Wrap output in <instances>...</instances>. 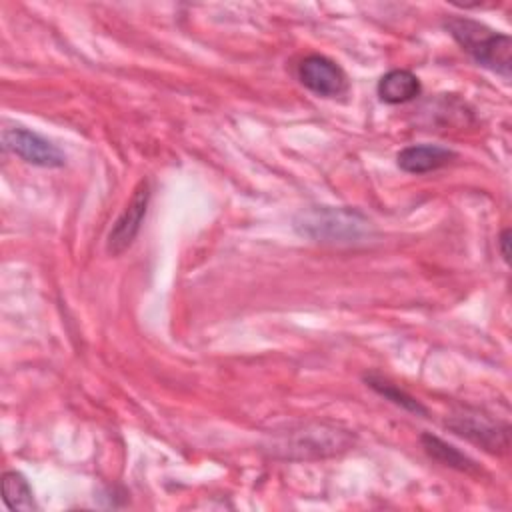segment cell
<instances>
[{"label":"cell","mask_w":512,"mask_h":512,"mask_svg":"<svg viewBox=\"0 0 512 512\" xmlns=\"http://www.w3.org/2000/svg\"><path fill=\"white\" fill-rule=\"evenodd\" d=\"M444 28L460 44V48L468 52L480 66L504 78H510L512 42L508 34L496 32L486 24L464 16L446 18Z\"/></svg>","instance_id":"1"},{"label":"cell","mask_w":512,"mask_h":512,"mask_svg":"<svg viewBox=\"0 0 512 512\" xmlns=\"http://www.w3.org/2000/svg\"><path fill=\"white\" fill-rule=\"evenodd\" d=\"M296 230L322 244H360L370 238V222L356 210L314 206L296 216Z\"/></svg>","instance_id":"2"},{"label":"cell","mask_w":512,"mask_h":512,"mask_svg":"<svg viewBox=\"0 0 512 512\" xmlns=\"http://www.w3.org/2000/svg\"><path fill=\"white\" fill-rule=\"evenodd\" d=\"M354 436L348 430H340L330 424H306L298 430H290L286 436L272 444V452L284 458H326L344 452L352 446Z\"/></svg>","instance_id":"3"},{"label":"cell","mask_w":512,"mask_h":512,"mask_svg":"<svg viewBox=\"0 0 512 512\" xmlns=\"http://www.w3.org/2000/svg\"><path fill=\"white\" fill-rule=\"evenodd\" d=\"M446 428L490 454H502L510 446V426L478 410L454 412L446 418Z\"/></svg>","instance_id":"4"},{"label":"cell","mask_w":512,"mask_h":512,"mask_svg":"<svg viewBox=\"0 0 512 512\" xmlns=\"http://www.w3.org/2000/svg\"><path fill=\"white\" fill-rule=\"evenodd\" d=\"M2 144L8 152L16 154L18 158L34 166L60 168L66 162L64 152L56 144H52L48 138L40 136L38 132H32L22 126L4 128Z\"/></svg>","instance_id":"5"},{"label":"cell","mask_w":512,"mask_h":512,"mask_svg":"<svg viewBox=\"0 0 512 512\" xmlns=\"http://www.w3.org/2000/svg\"><path fill=\"white\" fill-rule=\"evenodd\" d=\"M148 202H150V182L148 180H140L126 204V208L122 210V214L116 218L108 240H106V250L108 254H122L138 236L142 220L146 216L148 210Z\"/></svg>","instance_id":"6"},{"label":"cell","mask_w":512,"mask_h":512,"mask_svg":"<svg viewBox=\"0 0 512 512\" xmlns=\"http://www.w3.org/2000/svg\"><path fill=\"white\" fill-rule=\"evenodd\" d=\"M298 78L310 92L324 98L342 96L348 90L346 72L322 54L306 56L298 66Z\"/></svg>","instance_id":"7"},{"label":"cell","mask_w":512,"mask_h":512,"mask_svg":"<svg viewBox=\"0 0 512 512\" xmlns=\"http://www.w3.org/2000/svg\"><path fill=\"white\" fill-rule=\"evenodd\" d=\"M452 158H456V154L450 148L436 144H414L398 152L396 164L408 174H426L446 166L452 162Z\"/></svg>","instance_id":"8"},{"label":"cell","mask_w":512,"mask_h":512,"mask_svg":"<svg viewBox=\"0 0 512 512\" xmlns=\"http://www.w3.org/2000/svg\"><path fill=\"white\" fill-rule=\"evenodd\" d=\"M378 96L382 102L386 104H404L410 102L414 98L420 96L422 86L420 80L416 78V74H412L410 70H390L386 72L380 80H378Z\"/></svg>","instance_id":"9"},{"label":"cell","mask_w":512,"mask_h":512,"mask_svg":"<svg viewBox=\"0 0 512 512\" xmlns=\"http://www.w3.org/2000/svg\"><path fill=\"white\" fill-rule=\"evenodd\" d=\"M420 440H422V446H424L426 454H428L432 460H436V462H440V464H444V466H448V468L466 472V474L478 472V464H476L472 458H468L464 452H460V450L454 448L452 444L444 442L442 438L432 436V434H422Z\"/></svg>","instance_id":"10"},{"label":"cell","mask_w":512,"mask_h":512,"mask_svg":"<svg viewBox=\"0 0 512 512\" xmlns=\"http://www.w3.org/2000/svg\"><path fill=\"white\" fill-rule=\"evenodd\" d=\"M2 498H4V504L10 510H24V512L38 510V504L34 500V492H32L28 480L16 470L4 472V476H2Z\"/></svg>","instance_id":"11"},{"label":"cell","mask_w":512,"mask_h":512,"mask_svg":"<svg viewBox=\"0 0 512 512\" xmlns=\"http://www.w3.org/2000/svg\"><path fill=\"white\" fill-rule=\"evenodd\" d=\"M364 380H366V384H368L374 392H378V394L384 396L386 400L394 402L396 406H400V408H404V410H408V412H414V414H426V408H424L412 394H408V392L402 390L400 386L392 384L390 380H386V378H382V376H378V374H368Z\"/></svg>","instance_id":"12"},{"label":"cell","mask_w":512,"mask_h":512,"mask_svg":"<svg viewBox=\"0 0 512 512\" xmlns=\"http://www.w3.org/2000/svg\"><path fill=\"white\" fill-rule=\"evenodd\" d=\"M498 246H500V254L504 258V262H510V230H502L498 236Z\"/></svg>","instance_id":"13"}]
</instances>
